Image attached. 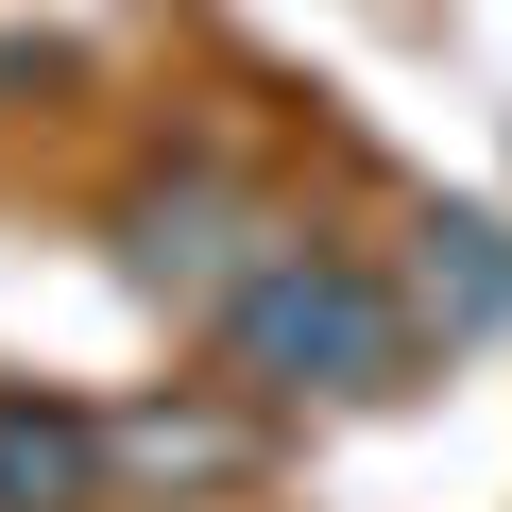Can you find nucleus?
Listing matches in <instances>:
<instances>
[{"instance_id": "f257e3e1", "label": "nucleus", "mask_w": 512, "mask_h": 512, "mask_svg": "<svg viewBox=\"0 0 512 512\" xmlns=\"http://www.w3.org/2000/svg\"><path fill=\"white\" fill-rule=\"evenodd\" d=\"M239 359L274 376V393H393V308L359 291V274H256L239 291Z\"/></svg>"}, {"instance_id": "f03ea898", "label": "nucleus", "mask_w": 512, "mask_h": 512, "mask_svg": "<svg viewBox=\"0 0 512 512\" xmlns=\"http://www.w3.org/2000/svg\"><path fill=\"white\" fill-rule=\"evenodd\" d=\"M222 274H239V205H222V188H188V205H137V291L205 308Z\"/></svg>"}, {"instance_id": "7ed1b4c3", "label": "nucleus", "mask_w": 512, "mask_h": 512, "mask_svg": "<svg viewBox=\"0 0 512 512\" xmlns=\"http://www.w3.org/2000/svg\"><path fill=\"white\" fill-rule=\"evenodd\" d=\"M0 495H18V512H69V495H86V427L0 410Z\"/></svg>"}, {"instance_id": "20e7f679", "label": "nucleus", "mask_w": 512, "mask_h": 512, "mask_svg": "<svg viewBox=\"0 0 512 512\" xmlns=\"http://www.w3.org/2000/svg\"><path fill=\"white\" fill-rule=\"evenodd\" d=\"M427 291H444L461 325H495V308H512V256H495V222H427Z\"/></svg>"}]
</instances>
